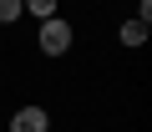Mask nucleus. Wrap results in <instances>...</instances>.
<instances>
[{
	"label": "nucleus",
	"instance_id": "nucleus-1",
	"mask_svg": "<svg viewBox=\"0 0 152 132\" xmlns=\"http://www.w3.org/2000/svg\"><path fill=\"white\" fill-rule=\"evenodd\" d=\"M66 46H71V26H66L61 15H46V21H41V51H46V56H61Z\"/></svg>",
	"mask_w": 152,
	"mask_h": 132
},
{
	"label": "nucleus",
	"instance_id": "nucleus-2",
	"mask_svg": "<svg viewBox=\"0 0 152 132\" xmlns=\"http://www.w3.org/2000/svg\"><path fill=\"white\" fill-rule=\"evenodd\" d=\"M10 132H46V112L41 107H20L10 117Z\"/></svg>",
	"mask_w": 152,
	"mask_h": 132
},
{
	"label": "nucleus",
	"instance_id": "nucleus-3",
	"mask_svg": "<svg viewBox=\"0 0 152 132\" xmlns=\"http://www.w3.org/2000/svg\"><path fill=\"white\" fill-rule=\"evenodd\" d=\"M147 41V21H127L122 26V46H142Z\"/></svg>",
	"mask_w": 152,
	"mask_h": 132
},
{
	"label": "nucleus",
	"instance_id": "nucleus-4",
	"mask_svg": "<svg viewBox=\"0 0 152 132\" xmlns=\"http://www.w3.org/2000/svg\"><path fill=\"white\" fill-rule=\"evenodd\" d=\"M20 5L36 15V21H46V15H56V0H20Z\"/></svg>",
	"mask_w": 152,
	"mask_h": 132
},
{
	"label": "nucleus",
	"instance_id": "nucleus-5",
	"mask_svg": "<svg viewBox=\"0 0 152 132\" xmlns=\"http://www.w3.org/2000/svg\"><path fill=\"white\" fill-rule=\"evenodd\" d=\"M0 21H20V0H0Z\"/></svg>",
	"mask_w": 152,
	"mask_h": 132
}]
</instances>
